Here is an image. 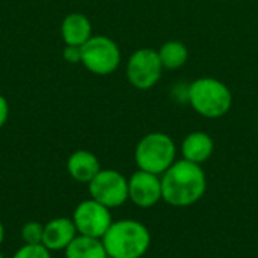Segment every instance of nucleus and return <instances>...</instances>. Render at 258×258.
<instances>
[{"mask_svg": "<svg viewBox=\"0 0 258 258\" xmlns=\"http://www.w3.org/2000/svg\"><path fill=\"white\" fill-rule=\"evenodd\" d=\"M160 178L163 201L174 207L194 206L207 189V177L201 165L184 159L175 160Z\"/></svg>", "mask_w": 258, "mask_h": 258, "instance_id": "obj_1", "label": "nucleus"}, {"mask_svg": "<svg viewBox=\"0 0 258 258\" xmlns=\"http://www.w3.org/2000/svg\"><path fill=\"white\" fill-rule=\"evenodd\" d=\"M101 240L109 258H142L150 249L151 234L139 221L119 219L112 222Z\"/></svg>", "mask_w": 258, "mask_h": 258, "instance_id": "obj_2", "label": "nucleus"}, {"mask_svg": "<svg viewBox=\"0 0 258 258\" xmlns=\"http://www.w3.org/2000/svg\"><path fill=\"white\" fill-rule=\"evenodd\" d=\"M189 101L200 115L221 118L231 109L233 95L224 82L213 77H201L190 85Z\"/></svg>", "mask_w": 258, "mask_h": 258, "instance_id": "obj_3", "label": "nucleus"}, {"mask_svg": "<svg viewBox=\"0 0 258 258\" xmlns=\"http://www.w3.org/2000/svg\"><path fill=\"white\" fill-rule=\"evenodd\" d=\"M177 147L166 133L154 132L144 136L135 150V162L141 171L165 174L175 162Z\"/></svg>", "mask_w": 258, "mask_h": 258, "instance_id": "obj_4", "label": "nucleus"}, {"mask_svg": "<svg viewBox=\"0 0 258 258\" xmlns=\"http://www.w3.org/2000/svg\"><path fill=\"white\" fill-rule=\"evenodd\" d=\"M119 62L121 51L118 44L104 35H92L82 45V63L92 74L109 76L119 67Z\"/></svg>", "mask_w": 258, "mask_h": 258, "instance_id": "obj_5", "label": "nucleus"}, {"mask_svg": "<svg viewBox=\"0 0 258 258\" xmlns=\"http://www.w3.org/2000/svg\"><path fill=\"white\" fill-rule=\"evenodd\" d=\"M89 197L107 209H116L128 201V178L115 169H101L88 183Z\"/></svg>", "mask_w": 258, "mask_h": 258, "instance_id": "obj_6", "label": "nucleus"}, {"mask_svg": "<svg viewBox=\"0 0 258 258\" xmlns=\"http://www.w3.org/2000/svg\"><path fill=\"white\" fill-rule=\"evenodd\" d=\"M71 219L80 236L95 239H103V236L113 222L110 209L92 198L80 201L76 206Z\"/></svg>", "mask_w": 258, "mask_h": 258, "instance_id": "obj_7", "label": "nucleus"}, {"mask_svg": "<svg viewBox=\"0 0 258 258\" xmlns=\"http://www.w3.org/2000/svg\"><path fill=\"white\" fill-rule=\"evenodd\" d=\"M162 60L159 57L157 50L153 48H141L136 50L127 62V79L132 86L138 89H150L153 88L162 77Z\"/></svg>", "mask_w": 258, "mask_h": 258, "instance_id": "obj_8", "label": "nucleus"}, {"mask_svg": "<svg viewBox=\"0 0 258 258\" xmlns=\"http://www.w3.org/2000/svg\"><path fill=\"white\" fill-rule=\"evenodd\" d=\"M128 200L141 207L150 209L163 200L160 175L138 169L128 178Z\"/></svg>", "mask_w": 258, "mask_h": 258, "instance_id": "obj_9", "label": "nucleus"}, {"mask_svg": "<svg viewBox=\"0 0 258 258\" xmlns=\"http://www.w3.org/2000/svg\"><path fill=\"white\" fill-rule=\"evenodd\" d=\"M79 236L76 225L71 218H54L44 224V234H42V245L50 252L65 251L68 245Z\"/></svg>", "mask_w": 258, "mask_h": 258, "instance_id": "obj_10", "label": "nucleus"}, {"mask_svg": "<svg viewBox=\"0 0 258 258\" xmlns=\"http://www.w3.org/2000/svg\"><path fill=\"white\" fill-rule=\"evenodd\" d=\"M67 171L70 177L77 183L88 184L101 171V166L98 157L94 153L88 150H77L68 157Z\"/></svg>", "mask_w": 258, "mask_h": 258, "instance_id": "obj_11", "label": "nucleus"}, {"mask_svg": "<svg viewBox=\"0 0 258 258\" xmlns=\"http://www.w3.org/2000/svg\"><path fill=\"white\" fill-rule=\"evenodd\" d=\"M60 35L67 45L82 47L92 36V24L86 15L80 12H71L60 24Z\"/></svg>", "mask_w": 258, "mask_h": 258, "instance_id": "obj_12", "label": "nucleus"}, {"mask_svg": "<svg viewBox=\"0 0 258 258\" xmlns=\"http://www.w3.org/2000/svg\"><path fill=\"white\" fill-rule=\"evenodd\" d=\"M215 151V144L210 135L204 132H194L187 135L181 144V154L184 160L192 163H204L207 162Z\"/></svg>", "mask_w": 258, "mask_h": 258, "instance_id": "obj_13", "label": "nucleus"}, {"mask_svg": "<svg viewBox=\"0 0 258 258\" xmlns=\"http://www.w3.org/2000/svg\"><path fill=\"white\" fill-rule=\"evenodd\" d=\"M65 258H109L103 240L88 236H77L63 251Z\"/></svg>", "mask_w": 258, "mask_h": 258, "instance_id": "obj_14", "label": "nucleus"}, {"mask_svg": "<svg viewBox=\"0 0 258 258\" xmlns=\"http://www.w3.org/2000/svg\"><path fill=\"white\" fill-rule=\"evenodd\" d=\"M157 53L163 68L168 70H177L183 67L189 57V50L181 41H168L157 50Z\"/></svg>", "mask_w": 258, "mask_h": 258, "instance_id": "obj_15", "label": "nucleus"}, {"mask_svg": "<svg viewBox=\"0 0 258 258\" xmlns=\"http://www.w3.org/2000/svg\"><path fill=\"white\" fill-rule=\"evenodd\" d=\"M42 234H44V224L38 221H27L20 230V236L24 245L42 243Z\"/></svg>", "mask_w": 258, "mask_h": 258, "instance_id": "obj_16", "label": "nucleus"}, {"mask_svg": "<svg viewBox=\"0 0 258 258\" xmlns=\"http://www.w3.org/2000/svg\"><path fill=\"white\" fill-rule=\"evenodd\" d=\"M12 258H51V252L42 243H38V245L23 243V246H20L14 252Z\"/></svg>", "mask_w": 258, "mask_h": 258, "instance_id": "obj_17", "label": "nucleus"}, {"mask_svg": "<svg viewBox=\"0 0 258 258\" xmlns=\"http://www.w3.org/2000/svg\"><path fill=\"white\" fill-rule=\"evenodd\" d=\"M63 59L68 63H82V47H79V45H65Z\"/></svg>", "mask_w": 258, "mask_h": 258, "instance_id": "obj_18", "label": "nucleus"}, {"mask_svg": "<svg viewBox=\"0 0 258 258\" xmlns=\"http://www.w3.org/2000/svg\"><path fill=\"white\" fill-rule=\"evenodd\" d=\"M9 118V103L8 100L0 94V128L6 124Z\"/></svg>", "mask_w": 258, "mask_h": 258, "instance_id": "obj_19", "label": "nucleus"}, {"mask_svg": "<svg viewBox=\"0 0 258 258\" xmlns=\"http://www.w3.org/2000/svg\"><path fill=\"white\" fill-rule=\"evenodd\" d=\"M5 227H3V224H2V221H0V245L3 243V240H5Z\"/></svg>", "mask_w": 258, "mask_h": 258, "instance_id": "obj_20", "label": "nucleus"}, {"mask_svg": "<svg viewBox=\"0 0 258 258\" xmlns=\"http://www.w3.org/2000/svg\"><path fill=\"white\" fill-rule=\"evenodd\" d=\"M0 258H6V257H5V255H3V254L0 252Z\"/></svg>", "mask_w": 258, "mask_h": 258, "instance_id": "obj_21", "label": "nucleus"}]
</instances>
